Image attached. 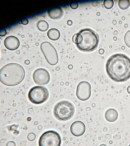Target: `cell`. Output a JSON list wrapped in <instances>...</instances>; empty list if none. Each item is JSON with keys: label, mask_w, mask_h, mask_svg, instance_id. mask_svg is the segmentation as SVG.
<instances>
[{"label": "cell", "mask_w": 130, "mask_h": 146, "mask_svg": "<svg viewBox=\"0 0 130 146\" xmlns=\"http://www.w3.org/2000/svg\"><path fill=\"white\" fill-rule=\"evenodd\" d=\"M109 77L117 82L127 81L130 78V59L122 54H116L109 58L106 65Z\"/></svg>", "instance_id": "6da1fadb"}, {"label": "cell", "mask_w": 130, "mask_h": 146, "mask_svg": "<svg viewBox=\"0 0 130 146\" xmlns=\"http://www.w3.org/2000/svg\"><path fill=\"white\" fill-rule=\"evenodd\" d=\"M25 75V70L22 66L17 63H9L1 69L0 80L6 86H15L23 81Z\"/></svg>", "instance_id": "7a4b0ae2"}, {"label": "cell", "mask_w": 130, "mask_h": 146, "mask_svg": "<svg viewBox=\"0 0 130 146\" xmlns=\"http://www.w3.org/2000/svg\"><path fill=\"white\" fill-rule=\"evenodd\" d=\"M74 42L80 50L85 52L93 51L97 47L98 35L93 30L85 28L75 34Z\"/></svg>", "instance_id": "3957f363"}, {"label": "cell", "mask_w": 130, "mask_h": 146, "mask_svg": "<svg viewBox=\"0 0 130 146\" xmlns=\"http://www.w3.org/2000/svg\"><path fill=\"white\" fill-rule=\"evenodd\" d=\"M75 112L74 106L67 101H60L57 104L53 109L54 117L61 121H67L72 118Z\"/></svg>", "instance_id": "277c9868"}, {"label": "cell", "mask_w": 130, "mask_h": 146, "mask_svg": "<svg viewBox=\"0 0 130 146\" xmlns=\"http://www.w3.org/2000/svg\"><path fill=\"white\" fill-rule=\"evenodd\" d=\"M49 92L47 89L42 86L33 87L29 92L28 98L29 100L35 104H40L48 99Z\"/></svg>", "instance_id": "5b68a950"}, {"label": "cell", "mask_w": 130, "mask_h": 146, "mask_svg": "<svg viewBox=\"0 0 130 146\" xmlns=\"http://www.w3.org/2000/svg\"><path fill=\"white\" fill-rule=\"evenodd\" d=\"M41 49L47 62L51 65H56L58 62L57 52L52 44L48 42H43Z\"/></svg>", "instance_id": "8992f818"}, {"label": "cell", "mask_w": 130, "mask_h": 146, "mask_svg": "<svg viewBox=\"0 0 130 146\" xmlns=\"http://www.w3.org/2000/svg\"><path fill=\"white\" fill-rule=\"evenodd\" d=\"M61 139L59 135L56 131H48L44 133L40 137L39 146H60Z\"/></svg>", "instance_id": "52a82bcc"}, {"label": "cell", "mask_w": 130, "mask_h": 146, "mask_svg": "<svg viewBox=\"0 0 130 146\" xmlns=\"http://www.w3.org/2000/svg\"><path fill=\"white\" fill-rule=\"evenodd\" d=\"M91 84L86 81L81 82L77 86L76 95L79 100L83 101L89 99L91 95Z\"/></svg>", "instance_id": "ba28073f"}, {"label": "cell", "mask_w": 130, "mask_h": 146, "mask_svg": "<svg viewBox=\"0 0 130 146\" xmlns=\"http://www.w3.org/2000/svg\"><path fill=\"white\" fill-rule=\"evenodd\" d=\"M33 79L35 83L39 85H45L50 80V76L49 72L43 68L35 70L33 74Z\"/></svg>", "instance_id": "9c48e42d"}, {"label": "cell", "mask_w": 130, "mask_h": 146, "mask_svg": "<svg viewBox=\"0 0 130 146\" xmlns=\"http://www.w3.org/2000/svg\"><path fill=\"white\" fill-rule=\"evenodd\" d=\"M71 133L75 136H80L83 135L86 130L85 125L81 121H76L73 123L71 127Z\"/></svg>", "instance_id": "30bf717a"}, {"label": "cell", "mask_w": 130, "mask_h": 146, "mask_svg": "<svg viewBox=\"0 0 130 146\" xmlns=\"http://www.w3.org/2000/svg\"><path fill=\"white\" fill-rule=\"evenodd\" d=\"M4 44L6 48L10 50H15L20 46V41L17 37L14 36L7 37L5 39Z\"/></svg>", "instance_id": "8fae6325"}, {"label": "cell", "mask_w": 130, "mask_h": 146, "mask_svg": "<svg viewBox=\"0 0 130 146\" xmlns=\"http://www.w3.org/2000/svg\"><path fill=\"white\" fill-rule=\"evenodd\" d=\"M63 11L60 8H54L51 9L48 12L49 17L53 19H58L62 17Z\"/></svg>", "instance_id": "7c38bea8"}, {"label": "cell", "mask_w": 130, "mask_h": 146, "mask_svg": "<svg viewBox=\"0 0 130 146\" xmlns=\"http://www.w3.org/2000/svg\"><path fill=\"white\" fill-rule=\"evenodd\" d=\"M118 113L116 110L113 109H110L106 111L105 114V118L108 121L114 122L117 119Z\"/></svg>", "instance_id": "4fadbf2b"}, {"label": "cell", "mask_w": 130, "mask_h": 146, "mask_svg": "<svg viewBox=\"0 0 130 146\" xmlns=\"http://www.w3.org/2000/svg\"><path fill=\"white\" fill-rule=\"evenodd\" d=\"M49 38L55 41L60 38V33L59 31L55 28L49 30L47 33Z\"/></svg>", "instance_id": "5bb4252c"}, {"label": "cell", "mask_w": 130, "mask_h": 146, "mask_svg": "<svg viewBox=\"0 0 130 146\" xmlns=\"http://www.w3.org/2000/svg\"><path fill=\"white\" fill-rule=\"evenodd\" d=\"M38 29L41 32H45L49 28V25L46 21L41 20L39 21L37 24Z\"/></svg>", "instance_id": "9a60e30c"}, {"label": "cell", "mask_w": 130, "mask_h": 146, "mask_svg": "<svg viewBox=\"0 0 130 146\" xmlns=\"http://www.w3.org/2000/svg\"><path fill=\"white\" fill-rule=\"evenodd\" d=\"M118 5L120 9L125 10L129 7L130 5V1H119Z\"/></svg>", "instance_id": "2e32d148"}, {"label": "cell", "mask_w": 130, "mask_h": 146, "mask_svg": "<svg viewBox=\"0 0 130 146\" xmlns=\"http://www.w3.org/2000/svg\"><path fill=\"white\" fill-rule=\"evenodd\" d=\"M103 4L104 7L107 9H111L114 4V2L112 0H108V1H104Z\"/></svg>", "instance_id": "e0dca14e"}, {"label": "cell", "mask_w": 130, "mask_h": 146, "mask_svg": "<svg viewBox=\"0 0 130 146\" xmlns=\"http://www.w3.org/2000/svg\"><path fill=\"white\" fill-rule=\"evenodd\" d=\"M124 41L127 46L130 48V30L127 31L125 35Z\"/></svg>", "instance_id": "ac0fdd59"}, {"label": "cell", "mask_w": 130, "mask_h": 146, "mask_svg": "<svg viewBox=\"0 0 130 146\" xmlns=\"http://www.w3.org/2000/svg\"><path fill=\"white\" fill-rule=\"evenodd\" d=\"M33 141L35 139V134L33 133H31L28 135L27 136L28 139L30 141H32V138Z\"/></svg>", "instance_id": "d6986e66"}, {"label": "cell", "mask_w": 130, "mask_h": 146, "mask_svg": "<svg viewBox=\"0 0 130 146\" xmlns=\"http://www.w3.org/2000/svg\"><path fill=\"white\" fill-rule=\"evenodd\" d=\"M71 7L73 9H77L79 6V4L77 3H73L70 5Z\"/></svg>", "instance_id": "ffe728a7"}, {"label": "cell", "mask_w": 130, "mask_h": 146, "mask_svg": "<svg viewBox=\"0 0 130 146\" xmlns=\"http://www.w3.org/2000/svg\"><path fill=\"white\" fill-rule=\"evenodd\" d=\"M21 23L23 25H27L28 23V21L27 19H25L21 21Z\"/></svg>", "instance_id": "44dd1931"}, {"label": "cell", "mask_w": 130, "mask_h": 146, "mask_svg": "<svg viewBox=\"0 0 130 146\" xmlns=\"http://www.w3.org/2000/svg\"><path fill=\"white\" fill-rule=\"evenodd\" d=\"M127 91L129 94H130V86L128 87V88H127Z\"/></svg>", "instance_id": "7402d4cb"}]
</instances>
